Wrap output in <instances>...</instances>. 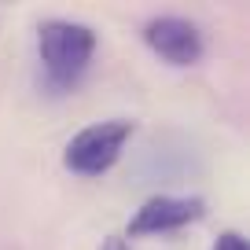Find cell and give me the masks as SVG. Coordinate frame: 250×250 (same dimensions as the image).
Segmentation results:
<instances>
[{
	"label": "cell",
	"instance_id": "1",
	"mask_svg": "<svg viewBox=\"0 0 250 250\" xmlns=\"http://www.w3.org/2000/svg\"><path fill=\"white\" fill-rule=\"evenodd\" d=\"M96 55V30L74 19H44L37 26V59L55 92L74 88Z\"/></svg>",
	"mask_w": 250,
	"mask_h": 250
},
{
	"label": "cell",
	"instance_id": "2",
	"mask_svg": "<svg viewBox=\"0 0 250 250\" xmlns=\"http://www.w3.org/2000/svg\"><path fill=\"white\" fill-rule=\"evenodd\" d=\"M133 136V122L129 118H103V122H92L85 129L66 140L62 147V166L78 177H103L110 166L122 158L125 144Z\"/></svg>",
	"mask_w": 250,
	"mask_h": 250
},
{
	"label": "cell",
	"instance_id": "3",
	"mask_svg": "<svg viewBox=\"0 0 250 250\" xmlns=\"http://www.w3.org/2000/svg\"><path fill=\"white\" fill-rule=\"evenodd\" d=\"M206 213V203L199 195H151L140 203V210L129 217L125 235H169L188 228L191 221H199Z\"/></svg>",
	"mask_w": 250,
	"mask_h": 250
},
{
	"label": "cell",
	"instance_id": "4",
	"mask_svg": "<svg viewBox=\"0 0 250 250\" xmlns=\"http://www.w3.org/2000/svg\"><path fill=\"white\" fill-rule=\"evenodd\" d=\"M144 41L158 59L173 66H191L203 59V30L184 15H155L144 22Z\"/></svg>",
	"mask_w": 250,
	"mask_h": 250
},
{
	"label": "cell",
	"instance_id": "5",
	"mask_svg": "<svg viewBox=\"0 0 250 250\" xmlns=\"http://www.w3.org/2000/svg\"><path fill=\"white\" fill-rule=\"evenodd\" d=\"M213 250H250V247L235 228H228V232H221L217 239H213Z\"/></svg>",
	"mask_w": 250,
	"mask_h": 250
},
{
	"label": "cell",
	"instance_id": "6",
	"mask_svg": "<svg viewBox=\"0 0 250 250\" xmlns=\"http://www.w3.org/2000/svg\"><path fill=\"white\" fill-rule=\"evenodd\" d=\"M100 250H129V239H125V235H110Z\"/></svg>",
	"mask_w": 250,
	"mask_h": 250
}]
</instances>
